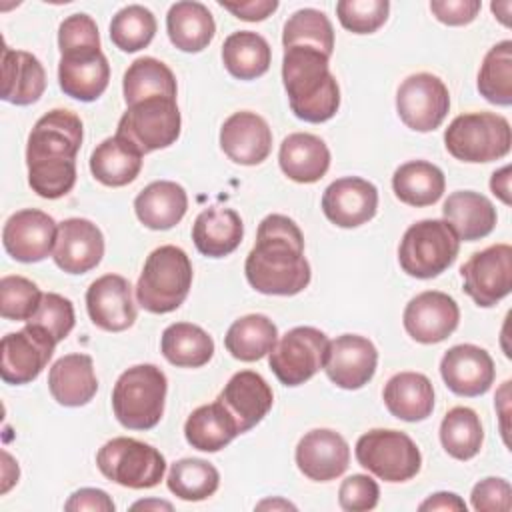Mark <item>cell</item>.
<instances>
[{"label":"cell","mask_w":512,"mask_h":512,"mask_svg":"<svg viewBox=\"0 0 512 512\" xmlns=\"http://www.w3.org/2000/svg\"><path fill=\"white\" fill-rule=\"evenodd\" d=\"M248 284L270 296H294L310 284V264L304 256V236L284 214L266 216L256 244L244 262Z\"/></svg>","instance_id":"1"},{"label":"cell","mask_w":512,"mask_h":512,"mask_svg":"<svg viewBox=\"0 0 512 512\" xmlns=\"http://www.w3.org/2000/svg\"><path fill=\"white\" fill-rule=\"evenodd\" d=\"M82 120L70 110H50L36 120L26 146L30 188L48 200L62 198L76 184V154L82 146Z\"/></svg>","instance_id":"2"},{"label":"cell","mask_w":512,"mask_h":512,"mask_svg":"<svg viewBox=\"0 0 512 512\" xmlns=\"http://www.w3.org/2000/svg\"><path fill=\"white\" fill-rule=\"evenodd\" d=\"M330 58L310 46L284 48L282 80L296 118L320 124L340 108V88L328 66Z\"/></svg>","instance_id":"3"},{"label":"cell","mask_w":512,"mask_h":512,"mask_svg":"<svg viewBox=\"0 0 512 512\" xmlns=\"http://www.w3.org/2000/svg\"><path fill=\"white\" fill-rule=\"evenodd\" d=\"M192 286L188 254L172 244L150 252L136 284L138 304L152 314H168L186 300Z\"/></svg>","instance_id":"4"},{"label":"cell","mask_w":512,"mask_h":512,"mask_svg":"<svg viewBox=\"0 0 512 512\" xmlns=\"http://www.w3.org/2000/svg\"><path fill=\"white\" fill-rule=\"evenodd\" d=\"M168 380L154 364H136L124 370L112 390L116 420L128 430H150L164 414Z\"/></svg>","instance_id":"5"},{"label":"cell","mask_w":512,"mask_h":512,"mask_svg":"<svg viewBox=\"0 0 512 512\" xmlns=\"http://www.w3.org/2000/svg\"><path fill=\"white\" fill-rule=\"evenodd\" d=\"M446 150L462 162L480 164L500 160L510 152V122L494 112H466L456 116L444 132Z\"/></svg>","instance_id":"6"},{"label":"cell","mask_w":512,"mask_h":512,"mask_svg":"<svg viewBox=\"0 0 512 512\" xmlns=\"http://www.w3.org/2000/svg\"><path fill=\"white\" fill-rule=\"evenodd\" d=\"M458 250L460 238L446 220H420L404 232L398 262L408 276L428 280L450 268Z\"/></svg>","instance_id":"7"},{"label":"cell","mask_w":512,"mask_h":512,"mask_svg":"<svg viewBox=\"0 0 512 512\" xmlns=\"http://www.w3.org/2000/svg\"><path fill=\"white\" fill-rule=\"evenodd\" d=\"M96 466L110 482L134 490L158 486L166 472L160 450L128 436L108 440L96 454Z\"/></svg>","instance_id":"8"},{"label":"cell","mask_w":512,"mask_h":512,"mask_svg":"<svg viewBox=\"0 0 512 512\" xmlns=\"http://www.w3.org/2000/svg\"><path fill=\"white\" fill-rule=\"evenodd\" d=\"M354 452L362 468L386 482H406L414 478L422 466L418 446L400 430H368L358 438Z\"/></svg>","instance_id":"9"},{"label":"cell","mask_w":512,"mask_h":512,"mask_svg":"<svg viewBox=\"0 0 512 512\" xmlns=\"http://www.w3.org/2000/svg\"><path fill=\"white\" fill-rule=\"evenodd\" d=\"M180 110L174 98L154 96L140 100L122 114L116 134L134 144L142 154L168 148L180 136Z\"/></svg>","instance_id":"10"},{"label":"cell","mask_w":512,"mask_h":512,"mask_svg":"<svg viewBox=\"0 0 512 512\" xmlns=\"http://www.w3.org/2000/svg\"><path fill=\"white\" fill-rule=\"evenodd\" d=\"M328 336L314 326H296L288 330L268 354L274 376L284 386H300L324 368Z\"/></svg>","instance_id":"11"},{"label":"cell","mask_w":512,"mask_h":512,"mask_svg":"<svg viewBox=\"0 0 512 512\" xmlns=\"http://www.w3.org/2000/svg\"><path fill=\"white\" fill-rule=\"evenodd\" d=\"M450 110V94L446 84L430 74H410L396 92V112L400 120L416 132L436 130Z\"/></svg>","instance_id":"12"},{"label":"cell","mask_w":512,"mask_h":512,"mask_svg":"<svg viewBox=\"0 0 512 512\" xmlns=\"http://www.w3.org/2000/svg\"><path fill=\"white\" fill-rule=\"evenodd\" d=\"M54 338L36 324L10 332L0 342V376L6 384H28L40 376L54 354Z\"/></svg>","instance_id":"13"},{"label":"cell","mask_w":512,"mask_h":512,"mask_svg":"<svg viewBox=\"0 0 512 512\" xmlns=\"http://www.w3.org/2000/svg\"><path fill=\"white\" fill-rule=\"evenodd\" d=\"M464 292L482 308H490L512 290V246L494 244L474 252L460 268Z\"/></svg>","instance_id":"14"},{"label":"cell","mask_w":512,"mask_h":512,"mask_svg":"<svg viewBox=\"0 0 512 512\" xmlns=\"http://www.w3.org/2000/svg\"><path fill=\"white\" fill-rule=\"evenodd\" d=\"M58 224L36 208L14 212L2 228L4 250L18 262H40L54 252Z\"/></svg>","instance_id":"15"},{"label":"cell","mask_w":512,"mask_h":512,"mask_svg":"<svg viewBox=\"0 0 512 512\" xmlns=\"http://www.w3.org/2000/svg\"><path fill=\"white\" fill-rule=\"evenodd\" d=\"M404 328L420 344L446 340L460 322L456 300L438 290H426L414 296L404 308Z\"/></svg>","instance_id":"16"},{"label":"cell","mask_w":512,"mask_h":512,"mask_svg":"<svg viewBox=\"0 0 512 512\" xmlns=\"http://www.w3.org/2000/svg\"><path fill=\"white\" fill-rule=\"evenodd\" d=\"M376 364L378 350L368 338L342 334L328 344L324 370L336 386L344 390H358L372 380Z\"/></svg>","instance_id":"17"},{"label":"cell","mask_w":512,"mask_h":512,"mask_svg":"<svg viewBox=\"0 0 512 512\" xmlns=\"http://www.w3.org/2000/svg\"><path fill=\"white\" fill-rule=\"evenodd\" d=\"M378 210V190L360 176L334 180L322 194L324 216L340 228H356L374 218Z\"/></svg>","instance_id":"18"},{"label":"cell","mask_w":512,"mask_h":512,"mask_svg":"<svg viewBox=\"0 0 512 512\" xmlns=\"http://www.w3.org/2000/svg\"><path fill=\"white\" fill-rule=\"evenodd\" d=\"M86 310L90 320L106 332L128 330L136 320L132 286L120 274H104L86 290Z\"/></svg>","instance_id":"19"},{"label":"cell","mask_w":512,"mask_h":512,"mask_svg":"<svg viewBox=\"0 0 512 512\" xmlns=\"http://www.w3.org/2000/svg\"><path fill=\"white\" fill-rule=\"evenodd\" d=\"M104 256V236L100 228L86 218H68L58 224L52 258L68 274H86L100 264Z\"/></svg>","instance_id":"20"},{"label":"cell","mask_w":512,"mask_h":512,"mask_svg":"<svg viewBox=\"0 0 512 512\" xmlns=\"http://www.w3.org/2000/svg\"><path fill=\"white\" fill-rule=\"evenodd\" d=\"M440 374L444 384L458 396H482L494 382L492 356L474 344H458L444 352L440 360Z\"/></svg>","instance_id":"21"},{"label":"cell","mask_w":512,"mask_h":512,"mask_svg":"<svg viewBox=\"0 0 512 512\" xmlns=\"http://www.w3.org/2000/svg\"><path fill=\"white\" fill-rule=\"evenodd\" d=\"M236 424L238 434L254 428L272 408L274 394L268 382L252 370L236 372L216 398Z\"/></svg>","instance_id":"22"},{"label":"cell","mask_w":512,"mask_h":512,"mask_svg":"<svg viewBox=\"0 0 512 512\" xmlns=\"http://www.w3.org/2000/svg\"><path fill=\"white\" fill-rule=\"evenodd\" d=\"M298 470L314 480L328 482L342 476L350 464L348 442L330 428L306 432L296 446Z\"/></svg>","instance_id":"23"},{"label":"cell","mask_w":512,"mask_h":512,"mask_svg":"<svg viewBox=\"0 0 512 512\" xmlns=\"http://www.w3.org/2000/svg\"><path fill=\"white\" fill-rule=\"evenodd\" d=\"M110 80V64L100 48L64 52L58 62L60 90L80 102H94Z\"/></svg>","instance_id":"24"},{"label":"cell","mask_w":512,"mask_h":512,"mask_svg":"<svg viewBox=\"0 0 512 512\" xmlns=\"http://www.w3.org/2000/svg\"><path fill=\"white\" fill-rule=\"evenodd\" d=\"M220 148L232 162L256 166L272 150V130L256 112H234L220 128Z\"/></svg>","instance_id":"25"},{"label":"cell","mask_w":512,"mask_h":512,"mask_svg":"<svg viewBox=\"0 0 512 512\" xmlns=\"http://www.w3.org/2000/svg\"><path fill=\"white\" fill-rule=\"evenodd\" d=\"M48 390L62 406L78 408L88 404L98 390L92 358L80 352L58 358L48 372Z\"/></svg>","instance_id":"26"},{"label":"cell","mask_w":512,"mask_h":512,"mask_svg":"<svg viewBox=\"0 0 512 512\" xmlns=\"http://www.w3.org/2000/svg\"><path fill=\"white\" fill-rule=\"evenodd\" d=\"M46 90V72L40 60L24 50H2V100L28 106L40 100Z\"/></svg>","instance_id":"27"},{"label":"cell","mask_w":512,"mask_h":512,"mask_svg":"<svg viewBox=\"0 0 512 512\" xmlns=\"http://www.w3.org/2000/svg\"><path fill=\"white\" fill-rule=\"evenodd\" d=\"M278 162L290 180L312 184L328 172L330 150L322 138L308 132H294L282 140Z\"/></svg>","instance_id":"28"},{"label":"cell","mask_w":512,"mask_h":512,"mask_svg":"<svg viewBox=\"0 0 512 512\" xmlns=\"http://www.w3.org/2000/svg\"><path fill=\"white\" fill-rule=\"evenodd\" d=\"M244 236V224L236 210L210 206L202 210L192 226V240L200 254L224 258L232 254Z\"/></svg>","instance_id":"29"},{"label":"cell","mask_w":512,"mask_h":512,"mask_svg":"<svg viewBox=\"0 0 512 512\" xmlns=\"http://www.w3.org/2000/svg\"><path fill=\"white\" fill-rule=\"evenodd\" d=\"M444 220L452 226L456 236L464 242H476L486 238L496 226L494 204L472 190L452 192L442 206Z\"/></svg>","instance_id":"30"},{"label":"cell","mask_w":512,"mask_h":512,"mask_svg":"<svg viewBox=\"0 0 512 512\" xmlns=\"http://www.w3.org/2000/svg\"><path fill=\"white\" fill-rule=\"evenodd\" d=\"M188 210L186 190L172 180L150 182L134 200L138 220L150 230H170Z\"/></svg>","instance_id":"31"},{"label":"cell","mask_w":512,"mask_h":512,"mask_svg":"<svg viewBox=\"0 0 512 512\" xmlns=\"http://www.w3.org/2000/svg\"><path fill=\"white\" fill-rule=\"evenodd\" d=\"M382 398L388 412L404 422L426 420L434 410L432 382L420 372L394 374L386 382Z\"/></svg>","instance_id":"32"},{"label":"cell","mask_w":512,"mask_h":512,"mask_svg":"<svg viewBox=\"0 0 512 512\" xmlns=\"http://www.w3.org/2000/svg\"><path fill=\"white\" fill-rule=\"evenodd\" d=\"M142 152L122 136L102 140L90 154V172L104 186H126L142 168Z\"/></svg>","instance_id":"33"},{"label":"cell","mask_w":512,"mask_h":512,"mask_svg":"<svg viewBox=\"0 0 512 512\" xmlns=\"http://www.w3.org/2000/svg\"><path fill=\"white\" fill-rule=\"evenodd\" d=\"M170 42L182 52H202L216 34V22L202 2L182 0L170 6L166 16Z\"/></svg>","instance_id":"34"},{"label":"cell","mask_w":512,"mask_h":512,"mask_svg":"<svg viewBox=\"0 0 512 512\" xmlns=\"http://www.w3.org/2000/svg\"><path fill=\"white\" fill-rule=\"evenodd\" d=\"M446 178L442 170L426 160H410L394 170L392 190L408 206H430L444 194Z\"/></svg>","instance_id":"35"},{"label":"cell","mask_w":512,"mask_h":512,"mask_svg":"<svg viewBox=\"0 0 512 512\" xmlns=\"http://www.w3.org/2000/svg\"><path fill=\"white\" fill-rule=\"evenodd\" d=\"M278 342L276 324L264 314H246L234 320L224 336L226 350L242 362H254L272 352Z\"/></svg>","instance_id":"36"},{"label":"cell","mask_w":512,"mask_h":512,"mask_svg":"<svg viewBox=\"0 0 512 512\" xmlns=\"http://www.w3.org/2000/svg\"><path fill=\"white\" fill-rule=\"evenodd\" d=\"M160 350L178 368H200L214 354V340L208 332L190 322H174L162 332Z\"/></svg>","instance_id":"37"},{"label":"cell","mask_w":512,"mask_h":512,"mask_svg":"<svg viewBox=\"0 0 512 512\" xmlns=\"http://www.w3.org/2000/svg\"><path fill=\"white\" fill-rule=\"evenodd\" d=\"M272 60V50L268 42L252 32L240 30L232 32L222 46V62L226 70L238 80H254L268 72Z\"/></svg>","instance_id":"38"},{"label":"cell","mask_w":512,"mask_h":512,"mask_svg":"<svg viewBox=\"0 0 512 512\" xmlns=\"http://www.w3.org/2000/svg\"><path fill=\"white\" fill-rule=\"evenodd\" d=\"M186 442L202 452H218L228 446L236 436V424L224 406L216 400L212 404L198 406L184 424Z\"/></svg>","instance_id":"39"},{"label":"cell","mask_w":512,"mask_h":512,"mask_svg":"<svg viewBox=\"0 0 512 512\" xmlns=\"http://www.w3.org/2000/svg\"><path fill=\"white\" fill-rule=\"evenodd\" d=\"M122 90H124L126 104L132 106L140 100L154 98V96L176 100L178 86L172 70L164 62L152 56H144L134 60L124 72Z\"/></svg>","instance_id":"40"},{"label":"cell","mask_w":512,"mask_h":512,"mask_svg":"<svg viewBox=\"0 0 512 512\" xmlns=\"http://www.w3.org/2000/svg\"><path fill=\"white\" fill-rule=\"evenodd\" d=\"M440 442L442 448L456 460L474 458L484 442L480 416L468 406H454L442 418Z\"/></svg>","instance_id":"41"},{"label":"cell","mask_w":512,"mask_h":512,"mask_svg":"<svg viewBox=\"0 0 512 512\" xmlns=\"http://www.w3.org/2000/svg\"><path fill=\"white\" fill-rule=\"evenodd\" d=\"M168 490L180 500L200 502L210 498L220 486V474L208 460L182 458L170 466Z\"/></svg>","instance_id":"42"},{"label":"cell","mask_w":512,"mask_h":512,"mask_svg":"<svg viewBox=\"0 0 512 512\" xmlns=\"http://www.w3.org/2000/svg\"><path fill=\"white\" fill-rule=\"evenodd\" d=\"M478 92L496 106L512 104V40L494 44L478 72Z\"/></svg>","instance_id":"43"},{"label":"cell","mask_w":512,"mask_h":512,"mask_svg":"<svg viewBox=\"0 0 512 512\" xmlns=\"http://www.w3.org/2000/svg\"><path fill=\"white\" fill-rule=\"evenodd\" d=\"M282 44L284 48L310 46L330 58L334 52V28L324 12L314 8H302L286 20Z\"/></svg>","instance_id":"44"},{"label":"cell","mask_w":512,"mask_h":512,"mask_svg":"<svg viewBox=\"0 0 512 512\" xmlns=\"http://www.w3.org/2000/svg\"><path fill=\"white\" fill-rule=\"evenodd\" d=\"M156 34L154 14L140 6L130 4L118 10L110 22V40L122 52H138L146 48Z\"/></svg>","instance_id":"45"},{"label":"cell","mask_w":512,"mask_h":512,"mask_svg":"<svg viewBox=\"0 0 512 512\" xmlns=\"http://www.w3.org/2000/svg\"><path fill=\"white\" fill-rule=\"evenodd\" d=\"M40 288L24 276H4L0 280V314L6 320L28 322L40 308Z\"/></svg>","instance_id":"46"},{"label":"cell","mask_w":512,"mask_h":512,"mask_svg":"<svg viewBox=\"0 0 512 512\" xmlns=\"http://www.w3.org/2000/svg\"><path fill=\"white\" fill-rule=\"evenodd\" d=\"M388 12V0H340L336 4L340 24L354 34L376 32L388 20Z\"/></svg>","instance_id":"47"},{"label":"cell","mask_w":512,"mask_h":512,"mask_svg":"<svg viewBox=\"0 0 512 512\" xmlns=\"http://www.w3.org/2000/svg\"><path fill=\"white\" fill-rule=\"evenodd\" d=\"M28 322L42 326L58 344L74 328V306L68 298L56 292H46L42 296L38 312Z\"/></svg>","instance_id":"48"},{"label":"cell","mask_w":512,"mask_h":512,"mask_svg":"<svg viewBox=\"0 0 512 512\" xmlns=\"http://www.w3.org/2000/svg\"><path fill=\"white\" fill-rule=\"evenodd\" d=\"M58 48L60 54L84 48H100V34L92 16L80 12L64 18L58 28Z\"/></svg>","instance_id":"49"},{"label":"cell","mask_w":512,"mask_h":512,"mask_svg":"<svg viewBox=\"0 0 512 512\" xmlns=\"http://www.w3.org/2000/svg\"><path fill=\"white\" fill-rule=\"evenodd\" d=\"M380 498V488L368 474L348 476L338 490V504L348 512H366L376 508Z\"/></svg>","instance_id":"50"},{"label":"cell","mask_w":512,"mask_h":512,"mask_svg":"<svg viewBox=\"0 0 512 512\" xmlns=\"http://www.w3.org/2000/svg\"><path fill=\"white\" fill-rule=\"evenodd\" d=\"M472 508L478 512H508L512 508V488L504 478H484L474 484L470 494Z\"/></svg>","instance_id":"51"},{"label":"cell","mask_w":512,"mask_h":512,"mask_svg":"<svg viewBox=\"0 0 512 512\" xmlns=\"http://www.w3.org/2000/svg\"><path fill=\"white\" fill-rule=\"evenodd\" d=\"M482 8L480 0H432L430 10L442 24L464 26L470 24Z\"/></svg>","instance_id":"52"},{"label":"cell","mask_w":512,"mask_h":512,"mask_svg":"<svg viewBox=\"0 0 512 512\" xmlns=\"http://www.w3.org/2000/svg\"><path fill=\"white\" fill-rule=\"evenodd\" d=\"M114 508L112 498L100 488H80L64 504V510L68 512H114Z\"/></svg>","instance_id":"53"},{"label":"cell","mask_w":512,"mask_h":512,"mask_svg":"<svg viewBox=\"0 0 512 512\" xmlns=\"http://www.w3.org/2000/svg\"><path fill=\"white\" fill-rule=\"evenodd\" d=\"M224 10L232 12L236 18L246 22H260L266 20L272 12H276L278 2L276 0H244V2H218Z\"/></svg>","instance_id":"54"},{"label":"cell","mask_w":512,"mask_h":512,"mask_svg":"<svg viewBox=\"0 0 512 512\" xmlns=\"http://www.w3.org/2000/svg\"><path fill=\"white\" fill-rule=\"evenodd\" d=\"M420 510H448V512H466V502L454 492H436L428 496L420 506Z\"/></svg>","instance_id":"55"},{"label":"cell","mask_w":512,"mask_h":512,"mask_svg":"<svg viewBox=\"0 0 512 512\" xmlns=\"http://www.w3.org/2000/svg\"><path fill=\"white\" fill-rule=\"evenodd\" d=\"M490 190L494 196H498L506 206H510V166L500 168L490 178Z\"/></svg>","instance_id":"56"},{"label":"cell","mask_w":512,"mask_h":512,"mask_svg":"<svg viewBox=\"0 0 512 512\" xmlns=\"http://www.w3.org/2000/svg\"><path fill=\"white\" fill-rule=\"evenodd\" d=\"M172 510V504L170 502H164V500H140V502H134L132 504V510Z\"/></svg>","instance_id":"57"},{"label":"cell","mask_w":512,"mask_h":512,"mask_svg":"<svg viewBox=\"0 0 512 512\" xmlns=\"http://www.w3.org/2000/svg\"><path fill=\"white\" fill-rule=\"evenodd\" d=\"M508 10H510V2L506 0V2H492V12L500 18V22L504 24V26H508L510 22H508Z\"/></svg>","instance_id":"58"},{"label":"cell","mask_w":512,"mask_h":512,"mask_svg":"<svg viewBox=\"0 0 512 512\" xmlns=\"http://www.w3.org/2000/svg\"><path fill=\"white\" fill-rule=\"evenodd\" d=\"M258 510H264V508H290V510H296V506L294 504H290V502H286V500H280V498H276V500H264V502H260L258 506H256Z\"/></svg>","instance_id":"59"}]
</instances>
